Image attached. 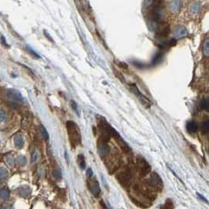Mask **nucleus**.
Masks as SVG:
<instances>
[{
  "mask_svg": "<svg viewBox=\"0 0 209 209\" xmlns=\"http://www.w3.org/2000/svg\"><path fill=\"white\" fill-rule=\"evenodd\" d=\"M200 130H201V132L204 134L208 133L209 131V121L208 119H207L204 121L201 125H200Z\"/></svg>",
  "mask_w": 209,
  "mask_h": 209,
  "instance_id": "obj_13",
  "label": "nucleus"
},
{
  "mask_svg": "<svg viewBox=\"0 0 209 209\" xmlns=\"http://www.w3.org/2000/svg\"><path fill=\"white\" fill-rule=\"evenodd\" d=\"M6 97L12 101H22L23 100V97L21 95V94L17 90H14V89H10L6 91Z\"/></svg>",
  "mask_w": 209,
  "mask_h": 209,
  "instance_id": "obj_5",
  "label": "nucleus"
},
{
  "mask_svg": "<svg viewBox=\"0 0 209 209\" xmlns=\"http://www.w3.org/2000/svg\"><path fill=\"white\" fill-rule=\"evenodd\" d=\"M53 175L54 177L57 179H61V171L60 169H55L53 171Z\"/></svg>",
  "mask_w": 209,
  "mask_h": 209,
  "instance_id": "obj_21",
  "label": "nucleus"
},
{
  "mask_svg": "<svg viewBox=\"0 0 209 209\" xmlns=\"http://www.w3.org/2000/svg\"><path fill=\"white\" fill-rule=\"evenodd\" d=\"M18 194L20 195V197H29L31 195V193H32V190H31V188L28 186H20V188L18 189Z\"/></svg>",
  "mask_w": 209,
  "mask_h": 209,
  "instance_id": "obj_9",
  "label": "nucleus"
},
{
  "mask_svg": "<svg viewBox=\"0 0 209 209\" xmlns=\"http://www.w3.org/2000/svg\"><path fill=\"white\" fill-rule=\"evenodd\" d=\"M198 125L193 120H189L186 123V130L189 134H194L197 131Z\"/></svg>",
  "mask_w": 209,
  "mask_h": 209,
  "instance_id": "obj_10",
  "label": "nucleus"
},
{
  "mask_svg": "<svg viewBox=\"0 0 209 209\" xmlns=\"http://www.w3.org/2000/svg\"><path fill=\"white\" fill-rule=\"evenodd\" d=\"M200 108L204 109V110L208 111L209 109V102L208 99H203L200 103Z\"/></svg>",
  "mask_w": 209,
  "mask_h": 209,
  "instance_id": "obj_16",
  "label": "nucleus"
},
{
  "mask_svg": "<svg viewBox=\"0 0 209 209\" xmlns=\"http://www.w3.org/2000/svg\"><path fill=\"white\" fill-rule=\"evenodd\" d=\"M16 162L18 164V165L20 166H24L27 162V160L25 157H24V156H19V157L17 158V160H16Z\"/></svg>",
  "mask_w": 209,
  "mask_h": 209,
  "instance_id": "obj_18",
  "label": "nucleus"
},
{
  "mask_svg": "<svg viewBox=\"0 0 209 209\" xmlns=\"http://www.w3.org/2000/svg\"><path fill=\"white\" fill-rule=\"evenodd\" d=\"M14 145L18 148H22L24 145V139L21 135L18 134L14 137Z\"/></svg>",
  "mask_w": 209,
  "mask_h": 209,
  "instance_id": "obj_12",
  "label": "nucleus"
},
{
  "mask_svg": "<svg viewBox=\"0 0 209 209\" xmlns=\"http://www.w3.org/2000/svg\"><path fill=\"white\" fill-rule=\"evenodd\" d=\"M197 195H198V197H199L201 198V199H202V200H205V201H206V202H207L206 199H205V198H204V197H202V195L199 194V193H197Z\"/></svg>",
  "mask_w": 209,
  "mask_h": 209,
  "instance_id": "obj_28",
  "label": "nucleus"
},
{
  "mask_svg": "<svg viewBox=\"0 0 209 209\" xmlns=\"http://www.w3.org/2000/svg\"><path fill=\"white\" fill-rule=\"evenodd\" d=\"M6 162L8 164V165L10 166V167H13L14 165V159L12 157H9L7 159H6Z\"/></svg>",
  "mask_w": 209,
  "mask_h": 209,
  "instance_id": "obj_23",
  "label": "nucleus"
},
{
  "mask_svg": "<svg viewBox=\"0 0 209 209\" xmlns=\"http://www.w3.org/2000/svg\"><path fill=\"white\" fill-rule=\"evenodd\" d=\"M116 141L117 142V143H118V145H119V147L121 148V149H122L124 153H129V152L131 151V148L129 147V145H128V143L126 142L121 137L119 136L117 139H116Z\"/></svg>",
  "mask_w": 209,
  "mask_h": 209,
  "instance_id": "obj_11",
  "label": "nucleus"
},
{
  "mask_svg": "<svg viewBox=\"0 0 209 209\" xmlns=\"http://www.w3.org/2000/svg\"><path fill=\"white\" fill-rule=\"evenodd\" d=\"M148 183L154 187H158L162 185V180L157 173H153L148 179Z\"/></svg>",
  "mask_w": 209,
  "mask_h": 209,
  "instance_id": "obj_6",
  "label": "nucleus"
},
{
  "mask_svg": "<svg viewBox=\"0 0 209 209\" xmlns=\"http://www.w3.org/2000/svg\"><path fill=\"white\" fill-rule=\"evenodd\" d=\"M137 167L141 174L142 175L147 174L150 171V166L149 163L143 158V157H138L137 159Z\"/></svg>",
  "mask_w": 209,
  "mask_h": 209,
  "instance_id": "obj_3",
  "label": "nucleus"
},
{
  "mask_svg": "<svg viewBox=\"0 0 209 209\" xmlns=\"http://www.w3.org/2000/svg\"><path fill=\"white\" fill-rule=\"evenodd\" d=\"M78 163L80 167V168L82 170H84L85 168H86V162H85V158L83 157V155H79L78 156Z\"/></svg>",
  "mask_w": 209,
  "mask_h": 209,
  "instance_id": "obj_15",
  "label": "nucleus"
},
{
  "mask_svg": "<svg viewBox=\"0 0 209 209\" xmlns=\"http://www.w3.org/2000/svg\"><path fill=\"white\" fill-rule=\"evenodd\" d=\"M0 209H2V208H1V207H0Z\"/></svg>",
  "mask_w": 209,
  "mask_h": 209,
  "instance_id": "obj_31",
  "label": "nucleus"
},
{
  "mask_svg": "<svg viewBox=\"0 0 209 209\" xmlns=\"http://www.w3.org/2000/svg\"><path fill=\"white\" fill-rule=\"evenodd\" d=\"M66 128L72 147H76L77 145H80L82 137L80 129L78 127V125L72 120H69V121H67Z\"/></svg>",
  "mask_w": 209,
  "mask_h": 209,
  "instance_id": "obj_1",
  "label": "nucleus"
},
{
  "mask_svg": "<svg viewBox=\"0 0 209 209\" xmlns=\"http://www.w3.org/2000/svg\"><path fill=\"white\" fill-rule=\"evenodd\" d=\"M40 131L41 134H42V136L43 137L44 139L47 140L49 138V134H48V132H47V130H46V128H44L43 125H41L40 126Z\"/></svg>",
  "mask_w": 209,
  "mask_h": 209,
  "instance_id": "obj_19",
  "label": "nucleus"
},
{
  "mask_svg": "<svg viewBox=\"0 0 209 209\" xmlns=\"http://www.w3.org/2000/svg\"><path fill=\"white\" fill-rule=\"evenodd\" d=\"M129 87H130V89H131V92H132V93L136 96L138 98L140 102L143 105L144 107L149 108L152 105L151 101H150L148 98H146L145 95H143L140 92V90H138V88L137 87L136 85L134 84V83H131V84L129 85Z\"/></svg>",
  "mask_w": 209,
  "mask_h": 209,
  "instance_id": "obj_2",
  "label": "nucleus"
},
{
  "mask_svg": "<svg viewBox=\"0 0 209 209\" xmlns=\"http://www.w3.org/2000/svg\"><path fill=\"white\" fill-rule=\"evenodd\" d=\"M6 209H13V208H12L11 206H7Z\"/></svg>",
  "mask_w": 209,
  "mask_h": 209,
  "instance_id": "obj_29",
  "label": "nucleus"
},
{
  "mask_svg": "<svg viewBox=\"0 0 209 209\" xmlns=\"http://www.w3.org/2000/svg\"><path fill=\"white\" fill-rule=\"evenodd\" d=\"M0 185H1V181H0Z\"/></svg>",
  "mask_w": 209,
  "mask_h": 209,
  "instance_id": "obj_30",
  "label": "nucleus"
},
{
  "mask_svg": "<svg viewBox=\"0 0 209 209\" xmlns=\"http://www.w3.org/2000/svg\"><path fill=\"white\" fill-rule=\"evenodd\" d=\"M117 178L122 185H125V184H128V183H130L131 174H129L128 171H124V172H121L120 174H118Z\"/></svg>",
  "mask_w": 209,
  "mask_h": 209,
  "instance_id": "obj_8",
  "label": "nucleus"
},
{
  "mask_svg": "<svg viewBox=\"0 0 209 209\" xmlns=\"http://www.w3.org/2000/svg\"><path fill=\"white\" fill-rule=\"evenodd\" d=\"M5 117H6V114L4 113V111L0 110V123L3 122L5 119Z\"/></svg>",
  "mask_w": 209,
  "mask_h": 209,
  "instance_id": "obj_25",
  "label": "nucleus"
},
{
  "mask_svg": "<svg viewBox=\"0 0 209 209\" xmlns=\"http://www.w3.org/2000/svg\"><path fill=\"white\" fill-rule=\"evenodd\" d=\"M118 64H119V66L122 67V68H124V69H128V65L125 64L124 62H119Z\"/></svg>",
  "mask_w": 209,
  "mask_h": 209,
  "instance_id": "obj_27",
  "label": "nucleus"
},
{
  "mask_svg": "<svg viewBox=\"0 0 209 209\" xmlns=\"http://www.w3.org/2000/svg\"><path fill=\"white\" fill-rule=\"evenodd\" d=\"M162 57H163V54H161V53H159V54H156L155 57H154L153 61V64H155L156 63H160V61H161V58H162Z\"/></svg>",
  "mask_w": 209,
  "mask_h": 209,
  "instance_id": "obj_20",
  "label": "nucleus"
},
{
  "mask_svg": "<svg viewBox=\"0 0 209 209\" xmlns=\"http://www.w3.org/2000/svg\"><path fill=\"white\" fill-rule=\"evenodd\" d=\"M114 73H115V74H116V76H117L118 78L121 80V82H124L125 81V79L124 78V76H123V75L121 74V73H119V72H118V71H116V70H114Z\"/></svg>",
  "mask_w": 209,
  "mask_h": 209,
  "instance_id": "obj_24",
  "label": "nucleus"
},
{
  "mask_svg": "<svg viewBox=\"0 0 209 209\" xmlns=\"http://www.w3.org/2000/svg\"><path fill=\"white\" fill-rule=\"evenodd\" d=\"M10 197V190L7 188H3L0 190V198L4 200H8Z\"/></svg>",
  "mask_w": 209,
  "mask_h": 209,
  "instance_id": "obj_14",
  "label": "nucleus"
},
{
  "mask_svg": "<svg viewBox=\"0 0 209 209\" xmlns=\"http://www.w3.org/2000/svg\"><path fill=\"white\" fill-rule=\"evenodd\" d=\"M8 175H9V173L8 171L6 170L5 168H0V178L2 179H6L8 178Z\"/></svg>",
  "mask_w": 209,
  "mask_h": 209,
  "instance_id": "obj_17",
  "label": "nucleus"
},
{
  "mask_svg": "<svg viewBox=\"0 0 209 209\" xmlns=\"http://www.w3.org/2000/svg\"><path fill=\"white\" fill-rule=\"evenodd\" d=\"M109 151H110L109 146L106 144L105 142L101 141V142H99L98 144L99 155H100L102 157H106L108 154L109 153Z\"/></svg>",
  "mask_w": 209,
  "mask_h": 209,
  "instance_id": "obj_7",
  "label": "nucleus"
},
{
  "mask_svg": "<svg viewBox=\"0 0 209 209\" xmlns=\"http://www.w3.org/2000/svg\"><path fill=\"white\" fill-rule=\"evenodd\" d=\"M87 175L89 178H92L93 176V171H92V169L89 168L87 171Z\"/></svg>",
  "mask_w": 209,
  "mask_h": 209,
  "instance_id": "obj_26",
  "label": "nucleus"
},
{
  "mask_svg": "<svg viewBox=\"0 0 209 209\" xmlns=\"http://www.w3.org/2000/svg\"><path fill=\"white\" fill-rule=\"evenodd\" d=\"M39 154L37 151H34V153L32 155V163H35L38 160Z\"/></svg>",
  "mask_w": 209,
  "mask_h": 209,
  "instance_id": "obj_22",
  "label": "nucleus"
},
{
  "mask_svg": "<svg viewBox=\"0 0 209 209\" xmlns=\"http://www.w3.org/2000/svg\"><path fill=\"white\" fill-rule=\"evenodd\" d=\"M87 183H88V187H89L90 192L95 197H98L100 194V193H101V188H100V186H99L98 182L96 180L95 178H89V179L87 181Z\"/></svg>",
  "mask_w": 209,
  "mask_h": 209,
  "instance_id": "obj_4",
  "label": "nucleus"
}]
</instances>
